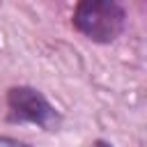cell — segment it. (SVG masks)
Instances as JSON below:
<instances>
[{
	"instance_id": "obj_1",
	"label": "cell",
	"mask_w": 147,
	"mask_h": 147,
	"mask_svg": "<svg viewBox=\"0 0 147 147\" xmlns=\"http://www.w3.org/2000/svg\"><path fill=\"white\" fill-rule=\"evenodd\" d=\"M74 28L94 44L115 41L124 25L126 11L115 0H83L74 9Z\"/></svg>"
},
{
	"instance_id": "obj_3",
	"label": "cell",
	"mask_w": 147,
	"mask_h": 147,
	"mask_svg": "<svg viewBox=\"0 0 147 147\" xmlns=\"http://www.w3.org/2000/svg\"><path fill=\"white\" fill-rule=\"evenodd\" d=\"M0 147H30V145H25V142H21V140H16V138L0 136Z\"/></svg>"
},
{
	"instance_id": "obj_4",
	"label": "cell",
	"mask_w": 147,
	"mask_h": 147,
	"mask_svg": "<svg viewBox=\"0 0 147 147\" xmlns=\"http://www.w3.org/2000/svg\"><path fill=\"white\" fill-rule=\"evenodd\" d=\"M94 147H113V145H108L106 140H96V142H94Z\"/></svg>"
},
{
	"instance_id": "obj_2",
	"label": "cell",
	"mask_w": 147,
	"mask_h": 147,
	"mask_svg": "<svg viewBox=\"0 0 147 147\" xmlns=\"http://www.w3.org/2000/svg\"><path fill=\"white\" fill-rule=\"evenodd\" d=\"M7 106L11 122H30L41 129H53L60 122L57 110L51 106V101L34 87L18 85L7 92Z\"/></svg>"
}]
</instances>
